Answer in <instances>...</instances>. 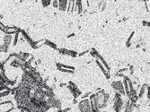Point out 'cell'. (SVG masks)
Masks as SVG:
<instances>
[{
	"label": "cell",
	"mask_w": 150,
	"mask_h": 112,
	"mask_svg": "<svg viewBox=\"0 0 150 112\" xmlns=\"http://www.w3.org/2000/svg\"><path fill=\"white\" fill-rule=\"evenodd\" d=\"M146 90H147V99L149 101L150 99V86L147 84V87H146Z\"/></svg>",
	"instance_id": "cell-26"
},
{
	"label": "cell",
	"mask_w": 150,
	"mask_h": 112,
	"mask_svg": "<svg viewBox=\"0 0 150 112\" xmlns=\"http://www.w3.org/2000/svg\"><path fill=\"white\" fill-rule=\"evenodd\" d=\"M134 34H135V32H131V34H130V36L129 37V39H128V40H127V43H126L127 47H129V46H130V44H131V40H132Z\"/></svg>",
	"instance_id": "cell-20"
},
{
	"label": "cell",
	"mask_w": 150,
	"mask_h": 112,
	"mask_svg": "<svg viewBox=\"0 0 150 112\" xmlns=\"http://www.w3.org/2000/svg\"><path fill=\"white\" fill-rule=\"evenodd\" d=\"M127 70H128V68H122V69L119 70V74H121V73H123V72H125V71H127Z\"/></svg>",
	"instance_id": "cell-31"
},
{
	"label": "cell",
	"mask_w": 150,
	"mask_h": 112,
	"mask_svg": "<svg viewBox=\"0 0 150 112\" xmlns=\"http://www.w3.org/2000/svg\"><path fill=\"white\" fill-rule=\"evenodd\" d=\"M146 87H147V84H144V85H142L141 89H140V91H139V95H137V97H139V98H142V97H143L144 93H145V91H146Z\"/></svg>",
	"instance_id": "cell-19"
},
{
	"label": "cell",
	"mask_w": 150,
	"mask_h": 112,
	"mask_svg": "<svg viewBox=\"0 0 150 112\" xmlns=\"http://www.w3.org/2000/svg\"><path fill=\"white\" fill-rule=\"evenodd\" d=\"M123 108V99L121 98V94L119 92H116L114 98H113V102H112V109L115 112H121Z\"/></svg>",
	"instance_id": "cell-2"
},
{
	"label": "cell",
	"mask_w": 150,
	"mask_h": 112,
	"mask_svg": "<svg viewBox=\"0 0 150 112\" xmlns=\"http://www.w3.org/2000/svg\"><path fill=\"white\" fill-rule=\"evenodd\" d=\"M92 112H101L99 109H92Z\"/></svg>",
	"instance_id": "cell-34"
},
{
	"label": "cell",
	"mask_w": 150,
	"mask_h": 112,
	"mask_svg": "<svg viewBox=\"0 0 150 112\" xmlns=\"http://www.w3.org/2000/svg\"><path fill=\"white\" fill-rule=\"evenodd\" d=\"M19 54H20V55L22 56V57H23L24 59H25L26 61H27L28 58L30 57V54H29V53H25V52H20Z\"/></svg>",
	"instance_id": "cell-25"
},
{
	"label": "cell",
	"mask_w": 150,
	"mask_h": 112,
	"mask_svg": "<svg viewBox=\"0 0 150 112\" xmlns=\"http://www.w3.org/2000/svg\"><path fill=\"white\" fill-rule=\"evenodd\" d=\"M19 33L20 32H18L15 34V39H14V43H13V45L15 46L17 44V42H18V38H19Z\"/></svg>",
	"instance_id": "cell-24"
},
{
	"label": "cell",
	"mask_w": 150,
	"mask_h": 112,
	"mask_svg": "<svg viewBox=\"0 0 150 112\" xmlns=\"http://www.w3.org/2000/svg\"><path fill=\"white\" fill-rule=\"evenodd\" d=\"M95 62H96V64H97V66L100 67V69H101L102 70V72L104 74V76H105V77H106V79H110V77H111V76H110V73H109V71H107V70H106L105 69V68H104V66L102 65V63H101V62H100L98 59H96L95 60Z\"/></svg>",
	"instance_id": "cell-11"
},
{
	"label": "cell",
	"mask_w": 150,
	"mask_h": 112,
	"mask_svg": "<svg viewBox=\"0 0 150 112\" xmlns=\"http://www.w3.org/2000/svg\"><path fill=\"white\" fill-rule=\"evenodd\" d=\"M109 98H110V94L107 92H105V91H103V90H101L96 93L91 94L89 96L91 108L92 109H99L106 108L108 101H109Z\"/></svg>",
	"instance_id": "cell-1"
},
{
	"label": "cell",
	"mask_w": 150,
	"mask_h": 112,
	"mask_svg": "<svg viewBox=\"0 0 150 112\" xmlns=\"http://www.w3.org/2000/svg\"><path fill=\"white\" fill-rule=\"evenodd\" d=\"M0 30H2L4 32H5V30H7V26H5L1 22H0Z\"/></svg>",
	"instance_id": "cell-27"
},
{
	"label": "cell",
	"mask_w": 150,
	"mask_h": 112,
	"mask_svg": "<svg viewBox=\"0 0 150 112\" xmlns=\"http://www.w3.org/2000/svg\"><path fill=\"white\" fill-rule=\"evenodd\" d=\"M60 72L63 73H67V74H74V70H69V69H65V68H58Z\"/></svg>",
	"instance_id": "cell-23"
},
{
	"label": "cell",
	"mask_w": 150,
	"mask_h": 112,
	"mask_svg": "<svg viewBox=\"0 0 150 112\" xmlns=\"http://www.w3.org/2000/svg\"><path fill=\"white\" fill-rule=\"evenodd\" d=\"M101 112H107V111H101Z\"/></svg>",
	"instance_id": "cell-42"
},
{
	"label": "cell",
	"mask_w": 150,
	"mask_h": 112,
	"mask_svg": "<svg viewBox=\"0 0 150 112\" xmlns=\"http://www.w3.org/2000/svg\"><path fill=\"white\" fill-rule=\"evenodd\" d=\"M91 95V92H87L86 94H85V95H83L82 96V99H86L88 96H90Z\"/></svg>",
	"instance_id": "cell-30"
},
{
	"label": "cell",
	"mask_w": 150,
	"mask_h": 112,
	"mask_svg": "<svg viewBox=\"0 0 150 112\" xmlns=\"http://www.w3.org/2000/svg\"><path fill=\"white\" fill-rule=\"evenodd\" d=\"M67 4H68V1H67V0H60V1H59V7H58V8L60 11H62V12L67 11Z\"/></svg>",
	"instance_id": "cell-12"
},
{
	"label": "cell",
	"mask_w": 150,
	"mask_h": 112,
	"mask_svg": "<svg viewBox=\"0 0 150 112\" xmlns=\"http://www.w3.org/2000/svg\"><path fill=\"white\" fill-rule=\"evenodd\" d=\"M89 52V50H86V51H84V52H82V53H80L78 56H79V57H82V56H84V55H85L86 53H88Z\"/></svg>",
	"instance_id": "cell-32"
},
{
	"label": "cell",
	"mask_w": 150,
	"mask_h": 112,
	"mask_svg": "<svg viewBox=\"0 0 150 112\" xmlns=\"http://www.w3.org/2000/svg\"><path fill=\"white\" fill-rule=\"evenodd\" d=\"M37 64H38V65L41 64V60H38V62H37Z\"/></svg>",
	"instance_id": "cell-38"
},
{
	"label": "cell",
	"mask_w": 150,
	"mask_h": 112,
	"mask_svg": "<svg viewBox=\"0 0 150 112\" xmlns=\"http://www.w3.org/2000/svg\"><path fill=\"white\" fill-rule=\"evenodd\" d=\"M147 23L146 21H144V22H143V25H147Z\"/></svg>",
	"instance_id": "cell-37"
},
{
	"label": "cell",
	"mask_w": 150,
	"mask_h": 112,
	"mask_svg": "<svg viewBox=\"0 0 150 112\" xmlns=\"http://www.w3.org/2000/svg\"><path fill=\"white\" fill-rule=\"evenodd\" d=\"M21 83L24 84L25 85H28V86H31V87H33V86H34V79L27 73V71H24L23 74V76H22Z\"/></svg>",
	"instance_id": "cell-5"
},
{
	"label": "cell",
	"mask_w": 150,
	"mask_h": 112,
	"mask_svg": "<svg viewBox=\"0 0 150 112\" xmlns=\"http://www.w3.org/2000/svg\"><path fill=\"white\" fill-rule=\"evenodd\" d=\"M76 7H77V13L80 15L83 12V5H82V1H76Z\"/></svg>",
	"instance_id": "cell-16"
},
{
	"label": "cell",
	"mask_w": 150,
	"mask_h": 112,
	"mask_svg": "<svg viewBox=\"0 0 150 112\" xmlns=\"http://www.w3.org/2000/svg\"><path fill=\"white\" fill-rule=\"evenodd\" d=\"M58 68H65V69H69V70H74L75 71V67L74 66H67V65H64V64H61V63H57L56 64Z\"/></svg>",
	"instance_id": "cell-15"
},
{
	"label": "cell",
	"mask_w": 150,
	"mask_h": 112,
	"mask_svg": "<svg viewBox=\"0 0 150 112\" xmlns=\"http://www.w3.org/2000/svg\"><path fill=\"white\" fill-rule=\"evenodd\" d=\"M12 39H13V37L12 35H9V34H5L3 38V40H4V44L7 45V46H10L11 42H12Z\"/></svg>",
	"instance_id": "cell-14"
},
{
	"label": "cell",
	"mask_w": 150,
	"mask_h": 112,
	"mask_svg": "<svg viewBox=\"0 0 150 112\" xmlns=\"http://www.w3.org/2000/svg\"><path fill=\"white\" fill-rule=\"evenodd\" d=\"M51 1L49 0H41V5H42V7H49V5H51Z\"/></svg>",
	"instance_id": "cell-21"
},
{
	"label": "cell",
	"mask_w": 150,
	"mask_h": 112,
	"mask_svg": "<svg viewBox=\"0 0 150 112\" xmlns=\"http://www.w3.org/2000/svg\"><path fill=\"white\" fill-rule=\"evenodd\" d=\"M59 52L62 55H67V56H70L71 58H77L78 54L77 51L75 50H69V49H66V48H59L58 49Z\"/></svg>",
	"instance_id": "cell-9"
},
{
	"label": "cell",
	"mask_w": 150,
	"mask_h": 112,
	"mask_svg": "<svg viewBox=\"0 0 150 112\" xmlns=\"http://www.w3.org/2000/svg\"><path fill=\"white\" fill-rule=\"evenodd\" d=\"M19 112H21V111H19Z\"/></svg>",
	"instance_id": "cell-43"
},
{
	"label": "cell",
	"mask_w": 150,
	"mask_h": 112,
	"mask_svg": "<svg viewBox=\"0 0 150 112\" xmlns=\"http://www.w3.org/2000/svg\"><path fill=\"white\" fill-rule=\"evenodd\" d=\"M44 45H48L49 47H51L54 49H58L57 48V45L55 44V43L51 42V40H44Z\"/></svg>",
	"instance_id": "cell-17"
},
{
	"label": "cell",
	"mask_w": 150,
	"mask_h": 112,
	"mask_svg": "<svg viewBox=\"0 0 150 112\" xmlns=\"http://www.w3.org/2000/svg\"><path fill=\"white\" fill-rule=\"evenodd\" d=\"M10 94V91H1L0 92V99L1 98H3V97H5V96H8Z\"/></svg>",
	"instance_id": "cell-22"
},
{
	"label": "cell",
	"mask_w": 150,
	"mask_h": 112,
	"mask_svg": "<svg viewBox=\"0 0 150 112\" xmlns=\"http://www.w3.org/2000/svg\"><path fill=\"white\" fill-rule=\"evenodd\" d=\"M20 32L22 33V35H23V37L24 38V40H25L28 43H29V45L32 47V48H35V47H36V45L38 44V43L40 42V41H33L32 39H31V37L28 35V33L25 32V30H20Z\"/></svg>",
	"instance_id": "cell-8"
},
{
	"label": "cell",
	"mask_w": 150,
	"mask_h": 112,
	"mask_svg": "<svg viewBox=\"0 0 150 112\" xmlns=\"http://www.w3.org/2000/svg\"><path fill=\"white\" fill-rule=\"evenodd\" d=\"M52 5H53V7H55V8H58V7H59V1L58 0H54V1H52Z\"/></svg>",
	"instance_id": "cell-28"
},
{
	"label": "cell",
	"mask_w": 150,
	"mask_h": 112,
	"mask_svg": "<svg viewBox=\"0 0 150 112\" xmlns=\"http://www.w3.org/2000/svg\"><path fill=\"white\" fill-rule=\"evenodd\" d=\"M111 86L112 89L116 91V92H119L121 95H126L125 94L124 86H123V84L121 81H114V82L111 83Z\"/></svg>",
	"instance_id": "cell-6"
},
{
	"label": "cell",
	"mask_w": 150,
	"mask_h": 112,
	"mask_svg": "<svg viewBox=\"0 0 150 112\" xmlns=\"http://www.w3.org/2000/svg\"><path fill=\"white\" fill-rule=\"evenodd\" d=\"M67 89L69 90V91L72 93L74 99L78 98L81 94H82V92H81V91L78 89V87L76 84H75L73 82H69V84H67Z\"/></svg>",
	"instance_id": "cell-4"
},
{
	"label": "cell",
	"mask_w": 150,
	"mask_h": 112,
	"mask_svg": "<svg viewBox=\"0 0 150 112\" xmlns=\"http://www.w3.org/2000/svg\"><path fill=\"white\" fill-rule=\"evenodd\" d=\"M123 78H124V80H123V86H124V91H125V94L126 95H128L129 94V84H128V79H129V77H127V76H123Z\"/></svg>",
	"instance_id": "cell-13"
},
{
	"label": "cell",
	"mask_w": 150,
	"mask_h": 112,
	"mask_svg": "<svg viewBox=\"0 0 150 112\" xmlns=\"http://www.w3.org/2000/svg\"><path fill=\"white\" fill-rule=\"evenodd\" d=\"M0 18H3V15L1 14H0Z\"/></svg>",
	"instance_id": "cell-41"
},
{
	"label": "cell",
	"mask_w": 150,
	"mask_h": 112,
	"mask_svg": "<svg viewBox=\"0 0 150 112\" xmlns=\"http://www.w3.org/2000/svg\"><path fill=\"white\" fill-rule=\"evenodd\" d=\"M65 85H66L65 84H60V87H63V86H65Z\"/></svg>",
	"instance_id": "cell-39"
},
{
	"label": "cell",
	"mask_w": 150,
	"mask_h": 112,
	"mask_svg": "<svg viewBox=\"0 0 150 112\" xmlns=\"http://www.w3.org/2000/svg\"><path fill=\"white\" fill-rule=\"evenodd\" d=\"M70 110H71V108H67L66 109L62 110V112H68V111H70Z\"/></svg>",
	"instance_id": "cell-35"
},
{
	"label": "cell",
	"mask_w": 150,
	"mask_h": 112,
	"mask_svg": "<svg viewBox=\"0 0 150 112\" xmlns=\"http://www.w3.org/2000/svg\"><path fill=\"white\" fill-rule=\"evenodd\" d=\"M78 109L80 112H92L89 99H83L78 103Z\"/></svg>",
	"instance_id": "cell-3"
},
{
	"label": "cell",
	"mask_w": 150,
	"mask_h": 112,
	"mask_svg": "<svg viewBox=\"0 0 150 112\" xmlns=\"http://www.w3.org/2000/svg\"><path fill=\"white\" fill-rule=\"evenodd\" d=\"M8 49H9V46L5 45V44H2V45H0V52H3V53H7V52H8Z\"/></svg>",
	"instance_id": "cell-18"
},
{
	"label": "cell",
	"mask_w": 150,
	"mask_h": 112,
	"mask_svg": "<svg viewBox=\"0 0 150 112\" xmlns=\"http://www.w3.org/2000/svg\"><path fill=\"white\" fill-rule=\"evenodd\" d=\"M46 101L49 104V106H51V108H56L58 109H61V101L59 99L56 98V96L52 98H48Z\"/></svg>",
	"instance_id": "cell-7"
},
{
	"label": "cell",
	"mask_w": 150,
	"mask_h": 112,
	"mask_svg": "<svg viewBox=\"0 0 150 112\" xmlns=\"http://www.w3.org/2000/svg\"><path fill=\"white\" fill-rule=\"evenodd\" d=\"M0 70H1V72H5V67H4L3 64L1 63V61H0Z\"/></svg>",
	"instance_id": "cell-29"
},
{
	"label": "cell",
	"mask_w": 150,
	"mask_h": 112,
	"mask_svg": "<svg viewBox=\"0 0 150 112\" xmlns=\"http://www.w3.org/2000/svg\"><path fill=\"white\" fill-rule=\"evenodd\" d=\"M134 108H136L135 103L130 102L129 101H127L125 103V108H124V112H133Z\"/></svg>",
	"instance_id": "cell-10"
},
{
	"label": "cell",
	"mask_w": 150,
	"mask_h": 112,
	"mask_svg": "<svg viewBox=\"0 0 150 112\" xmlns=\"http://www.w3.org/2000/svg\"><path fill=\"white\" fill-rule=\"evenodd\" d=\"M74 103H75V104L77 103V99H74Z\"/></svg>",
	"instance_id": "cell-40"
},
{
	"label": "cell",
	"mask_w": 150,
	"mask_h": 112,
	"mask_svg": "<svg viewBox=\"0 0 150 112\" xmlns=\"http://www.w3.org/2000/svg\"><path fill=\"white\" fill-rule=\"evenodd\" d=\"M133 69H134V67L132 66H129V70H130V74H133Z\"/></svg>",
	"instance_id": "cell-33"
},
{
	"label": "cell",
	"mask_w": 150,
	"mask_h": 112,
	"mask_svg": "<svg viewBox=\"0 0 150 112\" xmlns=\"http://www.w3.org/2000/svg\"><path fill=\"white\" fill-rule=\"evenodd\" d=\"M1 86H5V84H4L3 81H2L1 79H0V87H1Z\"/></svg>",
	"instance_id": "cell-36"
}]
</instances>
